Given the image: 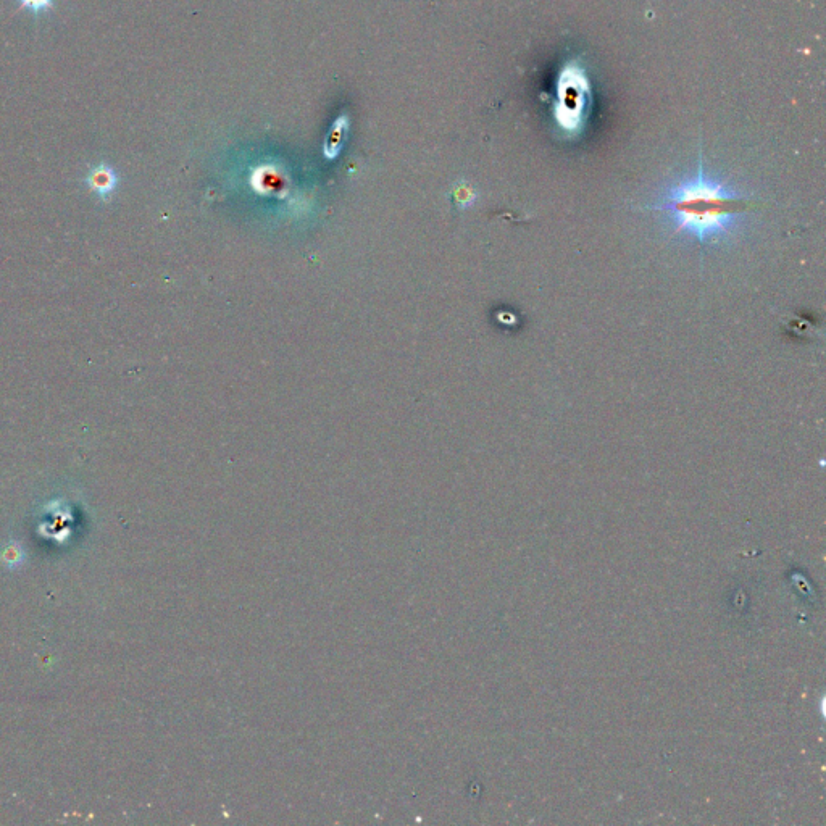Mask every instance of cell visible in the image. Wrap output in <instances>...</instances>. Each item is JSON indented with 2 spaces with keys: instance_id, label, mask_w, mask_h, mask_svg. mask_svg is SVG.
I'll return each mask as SVG.
<instances>
[{
  "instance_id": "cell-1",
  "label": "cell",
  "mask_w": 826,
  "mask_h": 826,
  "mask_svg": "<svg viewBox=\"0 0 826 826\" xmlns=\"http://www.w3.org/2000/svg\"><path fill=\"white\" fill-rule=\"evenodd\" d=\"M754 204L752 197L707 172L701 152L693 173L668 186L657 204L644 205L641 210L665 213L673 234H685L699 244H714L735 231Z\"/></svg>"
},
{
  "instance_id": "cell-4",
  "label": "cell",
  "mask_w": 826,
  "mask_h": 826,
  "mask_svg": "<svg viewBox=\"0 0 826 826\" xmlns=\"http://www.w3.org/2000/svg\"><path fill=\"white\" fill-rule=\"evenodd\" d=\"M20 2V7H18L17 12L13 13V15H17L20 13L21 10H31L34 13V17H38L39 13L47 12V10H51L54 7V0H18Z\"/></svg>"
},
{
  "instance_id": "cell-3",
  "label": "cell",
  "mask_w": 826,
  "mask_h": 826,
  "mask_svg": "<svg viewBox=\"0 0 826 826\" xmlns=\"http://www.w3.org/2000/svg\"><path fill=\"white\" fill-rule=\"evenodd\" d=\"M89 188L96 192L97 196L102 199L112 196L118 184V176L113 168L109 165H99V167L92 168L88 175Z\"/></svg>"
},
{
  "instance_id": "cell-2",
  "label": "cell",
  "mask_w": 826,
  "mask_h": 826,
  "mask_svg": "<svg viewBox=\"0 0 826 826\" xmlns=\"http://www.w3.org/2000/svg\"><path fill=\"white\" fill-rule=\"evenodd\" d=\"M591 109V83L585 68L578 59L562 68L557 81V104L554 107L555 123L568 138L578 136L585 128Z\"/></svg>"
}]
</instances>
